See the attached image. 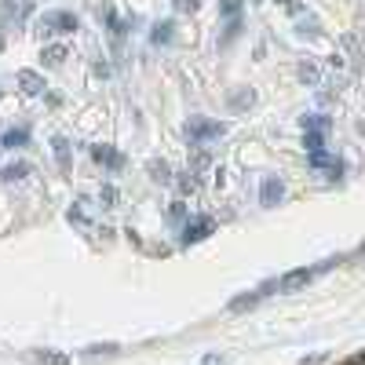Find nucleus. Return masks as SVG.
Returning <instances> with one entry per match:
<instances>
[{"label":"nucleus","mask_w":365,"mask_h":365,"mask_svg":"<svg viewBox=\"0 0 365 365\" xmlns=\"http://www.w3.org/2000/svg\"><path fill=\"white\" fill-rule=\"evenodd\" d=\"M340 259H325V263H318V267H296V270H289L285 278L278 282V289L282 292H296V289H303V285H311L314 278H322V274L329 270V267H336Z\"/></svg>","instance_id":"nucleus-1"},{"label":"nucleus","mask_w":365,"mask_h":365,"mask_svg":"<svg viewBox=\"0 0 365 365\" xmlns=\"http://www.w3.org/2000/svg\"><path fill=\"white\" fill-rule=\"evenodd\" d=\"M187 135H190L194 143H208V139L227 135V125H223V120H205V117H194L190 125H187Z\"/></svg>","instance_id":"nucleus-2"},{"label":"nucleus","mask_w":365,"mask_h":365,"mask_svg":"<svg viewBox=\"0 0 365 365\" xmlns=\"http://www.w3.org/2000/svg\"><path fill=\"white\" fill-rule=\"evenodd\" d=\"M41 29H44V34H73V29H77V15H70V11L44 15L41 19Z\"/></svg>","instance_id":"nucleus-3"},{"label":"nucleus","mask_w":365,"mask_h":365,"mask_svg":"<svg viewBox=\"0 0 365 365\" xmlns=\"http://www.w3.org/2000/svg\"><path fill=\"white\" fill-rule=\"evenodd\" d=\"M208 234H212V220H194V223L182 227V245H190V241H201V237H208Z\"/></svg>","instance_id":"nucleus-4"},{"label":"nucleus","mask_w":365,"mask_h":365,"mask_svg":"<svg viewBox=\"0 0 365 365\" xmlns=\"http://www.w3.org/2000/svg\"><path fill=\"white\" fill-rule=\"evenodd\" d=\"M19 84H22L26 96H41V91H44V81H41V73H34V70H19Z\"/></svg>","instance_id":"nucleus-5"},{"label":"nucleus","mask_w":365,"mask_h":365,"mask_svg":"<svg viewBox=\"0 0 365 365\" xmlns=\"http://www.w3.org/2000/svg\"><path fill=\"white\" fill-rule=\"evenodd\" d=\"M91 158H96L99 165H106V168H120V165H125V158H120L113 146H96V150H91Z\"/></svg>","instance_id":"nucleus-6"},{"label":"nucleus","mask_w":365,"mask_h":365,"mask_svg":"<svg viewBox=\"0 0 365 365\" xmlns=\"http://www.w3.org/2000/svg\"><path fill=\"white\" fill-rule=\"evenodd\" d=\"M282 194H285L282 179H267V182H263V190H259V201H263V205H278Z\"/></svg>","instance_id":"nucleus-7"},{"label":"nucleus","mask_w":365,"mask_h":365,"mask_svg":"<svg viewBox=\"0 0 365 365\" xmlns=\"http://www.w3.org/2000/svg\"><path fill=\"white\" fill-rule=\"evenodd\" d=\"M51 146H55V158H58V168H63V172H70V143H66L63 135H58V139H55Z\"/></svg>","instance_id":"nucleus-8"},{"label":"nucleus","mask_w":365,"mask_h":365,"mask_svg":"<svg viewBox=\"0 0 365 365\" xmlns=\"http://www.w3.org/2000/svg\"><path fill=\"white\" fill-rule=\"evenodd\" d=\"M303 146H307V154H322V150H325V135L322 132H303Z\"/></svg>","instance_id":"nucleus-9"},{"label":"nucleus","mask_w":365,"mask_h":365,"mask_svg":"<svg viewBox=\"0 0 365 365\" xmlns=\"http://www.w3.org/2000/svg\"><path fill=\"white\" fill-rule=\"evenodd\" d=\"M172 29H175L172 22H158L154 34H150V41H154V44H168V41H172Z\"/></svg>","instance_id":"nucleus-10"},{"label":"nucleus","mask_w":365,"mask_h":365,"mask_svg":"<svg viewBox=\"0 0 365 365\" xmlns=\"http://www.w3.org/2000/svg\"><path fill=\"white\" fill-rule=\"evenodd\" d=\"M26 139H29V135H26V128H8V132H4V139H0V143L15 150V146H22Z\"/></svg>","instance_id":"nucleus-11"},{"label":"nucleus","mask_w":365,"mask_h":365,"mask_svg":"<svg viewBox=\"0 0 365 365\" xmlns=\"http://www.w3.org/2000/svg\"><path fill=\"white\" fill-rule=\"evenodd\" d=\"M63 58H66V48H63V44H51V48H44V63H48V66H58Z\"/></svg>","instance_id":"nucleus-12"},{"label":"nucleus","mask_w":365,"mask_h":365,"mask_svg":"<svg viewBox=\"0 0 365 365\" xmlns=\"http://www.w3.org/2000/svg\"><path fill=\"white\" fill-rule=\"evenodd\" d=\"M329 117H303V132H325Z\"/></svg>","instance_id":"nucleus-13"},{"label":"nucleus","mask_w":365,"mask_h":365,"mask_svg":"<svg viewBox=\"0 0 365 365\" xmlns=\"http://www.w3.org/2000/svg\"><path fill=\"white\" fill-rule=\"evenodd\" d=\"M241 4H245V0H220V15H227V19H237Z\"/></svg>","instance_id":"nucleus-14"},{"label":"nucleus","mask_w":365,"mask_h":365,"mask_svg":"<svg viewBox=\"0 0 365 365\" xmlns=\"http://www.w3.org/2000/svg\"><path fill=\"white\" fill-rule=\"evenodd\" d=\"M41 361H44V365H70V358L58 354V351H41Z\"/></svg>","instance_id":"nucleus-15"},{"label":"nucleus","mask_w":365,"mask_h":365,"mask_svg":"<svg viewBox=\"0 0 365 365\" xmlns=\"http://www.w3.org/2000/svg\"><path fill=\"white\" fill-rule=\"evenodd\" d=\"M26 172H29V165H26V161H15V165L4 168V179H22Z\"/></svg>","instance_id":"nucleus-16"},{"label":"nucleus","mask_w":365,"mask_h":365,"mask_svg":"<svg viewBox=\"0 0 365 365\" xmlns=\"http://www.w3.org/2000/svg\"><path fill=\"white\" fill-rule=\"evenodd\" d=\"M237 34H241V19H230V22H227V29H223V44H230Z\"/></svg>","instance_id":"nucleus-17"},{"label":"nucleus","mask_w":365,"mask_h":365,"mask_svg":"<svg viewBox=\"0 0 365 365\" xmlns=\"http://www.w3.org/2000/svg\"><path fill=\"white\" fill-rule=\"evenodd\" d=\"M150 172H154L158 179H172V175H168V165H165V161H161V165L154 161V165H150Z\"/></svg>","instance_id":"nucleus-18"},{"label":"nucleus","mask_w":365,"mask_h":365,"mask_svg":"<svg viewBox=\"0 0 365 365\" xmlns=\"http://www.w3.org/2000/svg\"><path fill=\"white\" fill-rule=\"evenodd\" d=\"M99 197H103V205H113V201H117V190H113V187H103Z\"/></svg>","instance_id":"nucleus-19"},{"label":"nucleus","mask_w":365,"mask_h":365,"mask_svg":"<svg viewBox=\"0 0 365 365\" xmlns=\"http://www.w3.org/2000/svg\"><path fill=\"white\" fill-rule=\"evenodd\" d=\"M299 77L314 84V81H318V70H314V66H303V70H299Z\"/></svg>","instance_id":"nucleus-20"},{"label":"nucleus","mask_w":365,"mask_h":365,"mask_svg":"<svg viewBox=\"0 0 365 365\" xmlns=\"http://www.w3.org/2000/svg\"><path fill=\"white\" fill-rule=\"evenodd\" d=\"M252 103V91H241V96H234V106H249Z\"/></svg>","instance_id":"nucleus-21"},{"label":"nucleus","mask_w":365,"mask_h":365,"mask_svg":"<svg viewBox=\"0 0 365 365\" xmlns=\"http://www.w3.org/2000/svg\"><path fill=\"white\" fill-rule=\"evenodd\" d=\"M205 365H227V361H223V358H216V354H208V358H205Z\"/></svg>","instance_id":"nucleus-22"},{"label":"nucleus","mask_w":365,"mask_h":365,"mask_svg":"<svg viewBox=\"0 0 365 365\" xmlns=\"http://www.w3.org/2000/svg\"><path fill=\"white\" fill-rule=\"evenodd\" d=\"M354 365H365V358H358V361H354Z\"/></svg>","instance_id":"nucleus-23"}]
</instances>
